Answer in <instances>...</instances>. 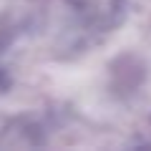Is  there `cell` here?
Returning <instances> with one entry per match:
<instances>
[]
</instances>
